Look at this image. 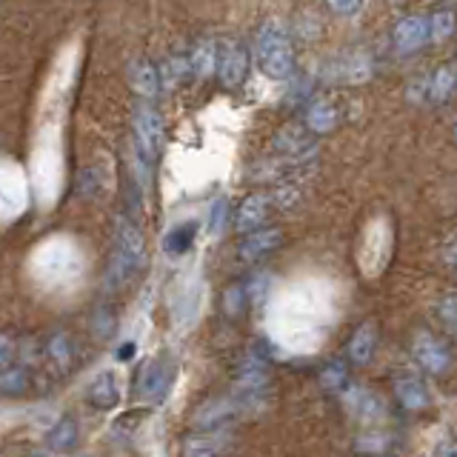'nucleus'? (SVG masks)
I'll list each match as a JSON object with an SVG mask.
<instances>
[{"instance_id": "e433bc0d", "label": "nucleus", "mask_w": 457, "mask_h": 457, "mask_svg": "<svg viewBox=\"0 0 457 457\" xmlns=\"http://www.w3.org/2000/svg\"><path fill=\"white\" fill-rule=\"evenodd\" d=\"M326 4L335 14H354L357 9L363 6V0H326Z\"/></svg>"}, {"instance_id": "0eeeda50", "label": "nucleus", "mask_w": 457, "mask_h": 457, "mask_svg": "<svg viewBox=\"0 0 457 457\" xmlns=\"http://www.w3.org/2000/svg\"><path fill=\"white\" fill-rule=\"evenodd\" d=\"M249 403L243 400L240 395H228V397H212L206 400L204 406H197L195 418H192V426L195 428H223L232 423L240 409H246Z\"/></svg>"}, {"instance_id": "f257e3e1", "label": "nucleus", "mask_w": 457, "mask_h": 457, "mask_svg": "<svg viewBox=\"0 0 457 457\" xmlns=\"http://www.w3.org/2000/svg\"><path fill=\"white\" fill-rule=\"evenodd\" d=\"M146 266V237H143L140 226L129 218L114 220V246L109 254V266H106V289L118 292L123 286H129L137 271Z\"/></svg>"}, {"instance_id": "4468645a", "label": "nucleus", "mask_w": 457, "mask_h": 457, "mask_svg": "<svg viewBox=\"0 0 457 457\" xmlns=\"http://www.w3.org/2000/svg\"><path fill=\"white\" fill-rule=\"evenodd\" d=\"M343 400H346V409L363 423H378V420L386 418L383 400L378 395H371L369 389H363V386H352L349 383L346 389H343Z\"/></svg>"}, {"instance_id": "7ed1b4c3", "label": "nucleus", "mask_w": 457, "mask_h": 457, "mask_svg": "<svg viewBox=\"0 0 457 457\" xmlns=\"http://www.w3.org/2000/svg\"><path fill=\"white\" fill-rule=\"evenodd\" d=\"M166 140V123L163 114L154 109L152 100L140 97L132 106V146H135V157H140L146 166H154L157 157H161Z\"/></svg>"}, {"instance_id": "79ce46f5", "label": "nucleus", "mask_w": 457, "mask_h": 457, "mask_svg": "<svg viewBox=\"0 0 457 457\" xmlns=\"http://www.w3.org/2000/svg\"><path fill=\"white\" fill-rule=\"evenodd\" d=\"M454 140H457V129H454Z\"/></svg>"}, {"instance_id": "393cba45", "label": "nucleus", "mask_w": 457, "mask_h": 457, "mask_svg": "<svg viewBox=\"0 0 457 457\" xmlns=\"http://www.w3.org/2000/svg\"><path fill=\"white\" fill-rule=\"evenodd\" d=\"M195 235H197V223H180V226H175L171 232L166 235V240H163V249L169 252V254H186L192 249V243H195Z\"/></svg>"}, {"instance_id": "7c9ffc66", "label": "nucleus", "mask_w": 457, "mask_h": 457, "mask_svg": "<svg viewBox=\"0 0 457 457\" xmlns=\"http://www.w3.org/2000/svg\"><path fill=\"white\" fill-rule=\"evenodd\" d=\"M228 223V197H218L209 212V235H220Z\"/></svg>"}, {"instance_id": "1a4fd4ad", "label": "nucleus", "mask_w": 457, "mask_h": 457, "mask_svg": "<svg viewBox=\"0 0 457 457\" xmlns=\"http://www.w3.org/2000/svg\"><path fill=\"white\" fill-rule=\"evenodd\" d=\"M43 357H46V363L57 371V375H69L80 361L75 337L63 332V328H57V332H52L46 340H43Z\"/></svg>"}, {"instance_id": "aec40b11", "label": "nucleus", "mask_w": 457, "mask_h": 457, "mask_svg": "<svg viewBox=\"0 0 457 457\" xmlns=\"http://www.w3.org/2000/svg\"><path fill=\"white\" fill-rule=\"evenodd\" d=\"M86 400L95 406V409H114L120 400V386H118V378L112 375V371H100V375L89 383V389H86Z\"/></svg>"}, {"instance_id": "f704fd0d", "label": "nucleus", "mask_w": 457, "mask_h": 457, "mask_svg": "<svg viewBox=\"0 0 457 457\" xmlns=\"http://www.w3.org/2000/svg\"><path fill=\"white\" fill-rule=\"evenodd\" d=\"M14 354H18V343H14L12 335L0 332V369H6L14 363Z\"/></svg>"}, {"instance_id": "bb28decb", "label": "nucleus", "mask_w": 457, "mask_h": 457, "mask_svg": "<svg viewBox=\"0 0 457 457\" xmlns=\"http://www.w3.org/2000/svg\"><path fill=\"white\" fill-rule=\"evenodd\" d=\"M220 306H223V314H226L228 320L240 318V314L246 312V306H249V292H246V283H232V286H226V292H223Z\"/></svg>"}, {"instance_id": "6e6552de", "label": "nucleus", "mask_w": 457, "mask_h": 457, "mask_svg": "<svg viewBox=\"0 0 457 457\" xmlns=\"http://www.w3.org/2000/svg\"><path fill=\"white\" fill-rule=\"evenodd\" d=\"M246 69H249V52L243 46L240 40H223L220 43V52H218V78L226 89H237L246 78Z\"/></svg>"}, {"instance_id": "a19ab883", "label": "nucleus", "mask_w": 457, "mask_h": 457, "mask_svg": "<svg viewBox=\"0 0 457 457\" xmlns=\"http://www.w3.org/2000/svg\"><path fill=\"white\" fill-rule=\"evenodd\" d=\"M369 457H389V454H386V452H383V454H369Z\"/></svg>"}, {"instance_id": "c85d7f7f", "label": "nucleus", "mask_w": 457, "mask_h": 457, "mask_svg": "<svg viewBox=\"0 0 457 457\" xmlns=\"http://www.w3.org/2000/svg\"><path fill=\"white\" fill-rule=\"evenodd\" d=\"M320 386L326 392H343L349 386V369L343 361H332L320 369Z\"/></svg>"}, {"instance_id": "4c0bfd02", "label": "nucleus", "mask_w": 457, "mask_h": 457, "mask_svg": "<svg viewBox=\"0 0 457 457\" xmlns=\"http://www.w3.org/2000/svg\"><path fill=\"white\" fill-rule=\"evenodd\" d=\"M432 457H457V437H446L435 446Z\"/></svg>"}, {"instance_id": "9d476101", "label": "nucleus", "mask_w": 457, "mask_h": 457, "mask_svg": "<svg viewBox=\"0 0 457 457\" xmlns=\"http://www.w3.org/2000/svg\"><path fill=\"white\" fill-rule=\"evenodd\" d=\"M428 40H432V32H428V18H423V14H406V18L395 26V35H392L395 52L400 54L418 52Z\"/></svg>"}, {"instance_id": "f8f14e48", "label": "nucleus", "mask_w": 457, "mask_h": 457, "mask_svg": "<svg viewBox=\"0 0 457 457\" xmlns=\"http://www.w3.org/2000/svg\"><path fill=\"white\" fill-rule=\"evenodd\" d=\"M271 209H275V204H271V195L269 192L249 195L237 206V212H235V232L249 235V232H254V228H261L269 220V212Z\"/></svg>"}, {"instance_id": "dca6fc26", "label": "nucleus", "mask_w": 457, "mask_h": 457, "mask_svg": "<svg viewBox=\"0 0 457 457\" xmlns=\"http://www.w3.org/2000/svg\"><path fill=\"white\" fill-rule=\"evenodd\" d=\"M129 86L137 92V97L154 100L157 95L163 92L161 69H157L152 61H146V57H137V61L129 63Z\"/></svg>"}, {"instance_id": "c9c22d12", "label": "nucleus", "mask_w": 457, "mask_h": 457, "mask_svg": "<svg viewBox=\"0 0 457 457\" xmlns=\"http://www.w3.org/2000/svg\"><path fill=\"white\" fill-rule=\"evenodd\" d=\"M389 437H378V435H366V437H361L357 440V449L361 452H369V454H383L386 452V446H389Z\"/></svg>"}, {"instance_id": "4be33fe9", "label": "nucleus", "mask_w": 457, "mask_h": 457, "mask_svg": "<svg viewBox=\"0 0 457 457\" xmlns=\"http://www.w3.org/2000/svg\"><path fill=\"white\" fill-rule=\"evenodd\" d=\"M218 52H220V46L212 37H200L189 49L192 78H197V80L212 78V71H218Z\"/></svg>"}, {"instance_id": "ea45409f", "label": "nucleus", "mask_w": 457, "mask_h": 457, "mask_svg": "<svg viewBox=\"0 0 457 457\" xmlns=\"http://www.w3.org/2000/svg\"><path fill=\"white\" fill-rule=\"evenodd\" d=\"M449 263H452V266H454V271H457V246L449 252Z\"/></svg>"}, {"instance_id": "58836bf2", "label": "nucleus", "mask_w": 457, "mask_h": 457, "mask_svg": "<svg viewBox=\"0 0 457 457\" xmlns=\"http://www.w3.org/2000/svg\"><path fill=\"white\" fill-rule=\"evenodd\" d=\"M132 352H135V346H132V343H126V346H123V349L118 352V357H120V361H126V357L132 354Z\"/></svg>"}, {"instance_id": "412c9836", "label": "nucleus", "mask_w": 457, "mask_h": 457, "mask_svg": "<svg viewBox=\"0 0 457 457\" xmlns=\"http://www.w3.org/2000/svg\"><path fill=\"white\" fill-rule=\"evenodd\" d=\"M46 446L57 454H69V452H75L80 446V426L75 418H61L57 420L49 432H46Z\"/></svg>"}, {"instance_id": "20e7f679", "label": "nucleus", "mask_w": 457, "mask_h": 457, "mask_svg": "<svg viewBox=\"0 0 457 457\" xmlns=\"http://www.w3.org/2000/svg\"><path fill=\"white\" fill-rule=\"evenodd\" d=\"M269 380H271L269 357L254 346L252 352H246L240 357V363L235 369V395H240L252 406L257 400V395L266 392Z\"/></svg>"}, {"instance_id": "2f4dec72", "label": "nucleus", "mask_w": 457, "mask_h": 457, "mask_svg": "<svg viewBox=\"0 0 457 457\" xmlns=\"http://www.w3.org/2000/svg\"><path fill=\"white\" fill-rule=\"evenodd\" d=\"M269 286H271V278L266 271H257V275L246 283V292H249V303L254 306H263V300L269 295Z\"/></svg>"}, {"instance_id": "cd10ccee", "label": "nucleus", "mask_w": 457, "mask_h": 457, "mask_svg": "<svg viewBox=\"0 0 457 457\" xmlns=\"http://www.w3.org/2000/svg\"><path fill=\"white\" fill-rule=\"evenodd\" d=\"M454 26H457V18L452 9H437L428 14V32H432V40L435 43H443L454 35Z\"/></svg>"}, {"instance_id": "473e14b6", "label": "nucleus", "mask_w": 457, "mask_h": 457, "mask_svg": "<svg viewBox=\"0 0 457 457\" xmlns=\"http://www.w3.org/2000/svg\"><path fill=\"white\" fill-rule=\"evenodd\" d=\"M78 195L80 197H97L100 195V171L97 169H83L78 178Z\"/></svg>"}, {"instance_id": "423d86ee", "label": "nucleus", "mask_w": 457, "mask_h": 457, "mask_svg": "<svg viewBox=\"0 0 457 457\" xmlns=\"http://www.w3.org/2000/svg\"><path fill=\"white\" fill-rule=\"evenodd\" d=\"M411 357L423 371H428V375H435V378L449 375V369H452L449 346L432 332H426V328H420V332L411 337Z\"/></svg>"}, {"instance_id": "ddd939ff", "label": "nucleus", "mask_w": 457, "mask_h": 457, "mask_svg": "<svg viewBox=\"0 0 457 457\" xmlns=\"http://www.w3.org/2000/svg\"><path fill=\"white\" fill-rule=\"evenodd\" d=\"M232 437L228 428H197V435L183 440V457H220Z\"/></svg>"}, {"instance_id": "39448f33", "label": "nucleus", "mask_w": 457, "mask_h": 457, "mask_svg": "<svg viewBox=\"0 0 457 457\" xmlns=\"http://www.w3.org/2000/svg\"><path fill=\"white\" fill-rule=\"evenodd\" d=\"M271 149L283 154L289 163H306L309 157H314V152H318V135H314L306 123L283 126L275 132V137H271Z\"/></svg>"}, {"instance_id": "a878e982", "label": "nucleus", "mask_w": 457, "mask_h": 457, "mask_svg": "<svg viewBox=\"0 0 457 457\" xmlns=\"http://www.w3.org/2000/svg\"><path fill=\"white\" fill-rule=\"evenodd\" d=\"M454 89H457V69L440 66L432 75V83H428V97H432L435 104H443V100H446Z\"/></svg>"}, {"instance_id": "72a5a7b5", "label": "nucleus", "mask_w": 457, "mask_h": 457, "mask_svg": "<svg viewBox=\"0 0 457 457\" xmlns=\"http://www.w3.org/2000/svg\"><path fill=\"white\" fill-rule=\"evenodd\" d=\"M92 328H95V335H97V337H109V335L114 332V312L106 309V306H100V309L95 312Z\"/></svg>"}, {"instance_id": "f3484780", "label": "nucleus", "mask_w": 457, "mask_h": 457, "mask_svg": "<svg viewBox=\"0 0 457 457\" xmlns=\"http://www.w3.org/2000/svg\"><path fill=\"white\" fill-rule=\"evenodd\" d=\"M375 352H378V323L363 320L354 328V335L349 340V361L354 366H366V363H371Z\"/></svg>"}, {"instance_id": "b1692460", "label": "nucleus", "mask_w": 457, "mask_h": 457, "mask_svg": "<svg viewBox=\"0 0 457 457\" xmlns=\"http://www.w3.org/2000/svg\"><path fill=\"white\" fill-rule=\"evenodd\" d=\"M192 75V63H189V52H178L171 54L169 61L161 66V83L163 89H175L178 83H183Z\"/></svg>"}, {"instance_id": "f03ea898", "label": "nucleus", "mask_w": 457, "mask_h": 457, "mask_svg": "<svg viewBox=\"0 0 457 457\" xmlns=\"http://www.w3.org/2000/svg\"><path fill=\"white\" fill-rule=\"evenodd\" d=\"M257 66L271 80H286L295 71V46L286 26L278 21H266L254 35Z\"/></svg>"}, {"instance_id": "6ab92c4d", "label": "nucleus", "mask_w": 457, "mask_h": 457, "mask_svg": "<svg viewBox=\"0 0 457 457\" xmlns=\"http://www.w3.org/2000/svg\"><path fill=\"white\" fill-rule=\"evenodd\" d=\"M395 397H397V403L409 411H423L428 403H432V397H428V389L423 386V380L414 378V375H400L395 380Z\"/></svg>"}, {"instance_id": "5701e85b", "label": "nucleus", "mask_w": 457, "mask_h": 457, "mask_svg": "<svg viewBox=\"0 0 457 457\" xmlns=\"http://www.w3.org/2000/svg\"><path fill=\"white\" fill-rule=\"evenodd\" d=\"M32 389V371H29L26 363L21 366H6L0 369V395H9V397H18V395H26Z\"/></svg>"}, {"instance_id": "a211bd4d", "label": "nucleus", "mask_w": 457, "mask_h": 457, "mask_svg": "<svg viewBox=\"0 0 457 457\" xmlns=\"http://www.w3.org/2000/svg\"><path fill=\"white\" fill-rule=\"evenodd\" d=\"M303 123L312 129L314 135H326V132H332V129H337L340 112H337V106L332 104V100H326V97L309 100V104H306V114H303Z\"/></svg>"}, {"instance_id": "c756f323", "label": "nucleus", "mask_w": 457, "mask_h": 457, "mask_svg": "<svg viewBox=\"0 0 457 457\" xmlns=\"http://www.w3.org/2000/svg\"><path fill=\"white\" fill-rule=\"evenodd\" d=\"M437 318L443 323V328L457 340V295H446V297H440V303H437Z\"/></svg>"}, {"instance_id": "9b49d317", "label": "nucleus", "mask_w": 457, "mask_h": 457, "mask_svg": "<svg viewBox=\"0 0 457 457\" xmlns=\"http://www.w3.org/2000/svg\"><path fill=\"white\" fill-rule=\"evenodd\" d=\"M171 386V363L166 357H152V361L140 369L137 392L146 400H163Z\"/></svg>"}, {"instance_id": "2eb2a0df", "label": "nucleus", "mask_w": 457, "mask_h": 457, "mask_svg": "<svg viewBox=\"0 0 457 457\" xmlns=\"http://www.w3.org/2000/svg\"><path fill=\"white\" fill-rule=\"evenodd\" d=\"M283 243V235H280V228H254V232L249 235H243V243H240V261H246V263H257V261H263L266 254H271L278 246Z\"/></svg>"}]
</instances>
